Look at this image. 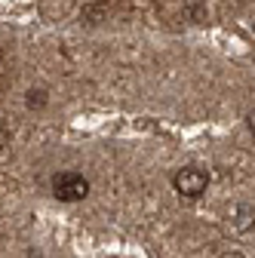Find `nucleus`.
<instances>
[{
	"label": "nucleus",
	"mask_w": 255,
	"mask_h": 258,
	"mask_svg": "<svg viewBox=\"0 0 255 258\" xmlns=\"http://www.w3.org/2000/svg\"><path fill=\"white\" fill-rule=\"evenodd\" d=\"M172 187H175V194H181V197L197 200V197H203L206 187H209V172L200 169V166H181L172 175Z\"/></svg>",
	"instance_id": "obj_1"
},
{
	"label": "nucleus",
	"mask_w": 255,
	"mask_h": 258,
	"mask_svg": "<svg viewBox=\"0 0 255 258\" xmlns=\"http://www.w3.org/2000/svg\"><path fill=\"white\" fill-rule=\"evenodd\" d=\"M52 194L61 203H77V200H83L86 194H89V181L80 172H74V169L55 172L52 175Z\"/></svg>",
	"instance_id": "obj_2"
},
{
	"label": "nucleus",
	"mask_w": 255,
	"mask_h": 258,
	"mask_svg": "<svg viewBox=\"0 0 255 258\" xmlns=\"http://www.w3.org/2000/svg\"><path fill=\"white\" fill-rule=\"evenodd\" d=\"M40 105H46V92L43 89H31L28 92V108H40Z\"/></svg>",
	"instance_id": "obj_3"
},
{
	"label": "nucleus",
	"mask_w": 255,
	"mask_h": 258,
	"mask_svg": "<svg viewBox=\"0 0 255 258\" xmlns=\"http://www.w3.org/2000/svg\"><path fill=\"white\" fill-rule=\"evenodd\" d=\"M7 145H10V129H7L4 123H0V151H4Z\"/></svg>",
	"instance_id": "obj_4"
},
{
	"label": "nucleus",
	"mask_w": 255,
	"mask_h": 258,
	"mask_svg": "<svg viewBox=\"0 0 255 258\" xmlns=\"http://www.w3.org/2000/svg\"><path fill=\"white\" fill-rule=\"evenodd\" d=\"M246 126H249V133L255 136V108H252V111L246 114Z\"/></svg>",
	"instance_id": "obj_5"
},
{
	"label": "nucleus",
	"mask_w": 255,
	"mask_h": 258,
	"mask_svg": "<svg viewBox=\"0 0 255 258\" xmlns=\"http://www.w3.org/2000/svg\"><path fill=\"white\" fill-rule=\"evenodd\" d=\"M221 258H246V255H243V252H237V249H231V252H225Z\"/></svg>",
	"instance_id": "obj_6"
}]
</instances>
